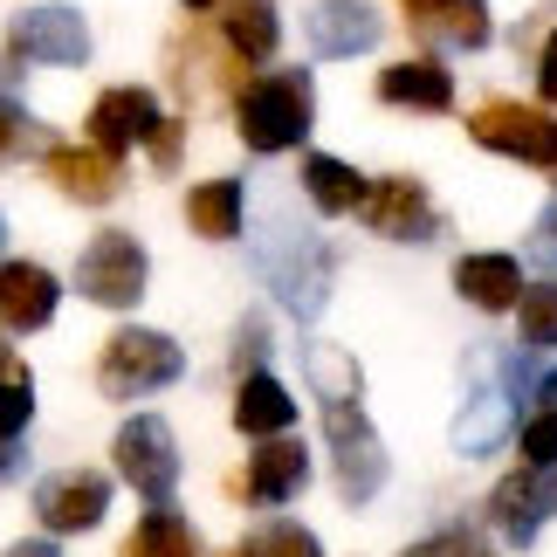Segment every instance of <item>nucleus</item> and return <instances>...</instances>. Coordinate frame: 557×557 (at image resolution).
<instances>
[{"label":"nucleus","instance_id":"a878e982","mask_svg":"<svg viewBox=\"0 0 557 557\" xmlns=\"http://www.w3.org/2000/svg\"><path fill=\"white\" fill-rule=\"evenodd\" d=\"M304 372H310V385H317V399H358V366L337 345H304Z\"/></svg>","mask_w":557,"mask_h":557},{"label":"nucleus","instance_id":"393cba45","mask_svg":"<svg viewBox=\"0 0 557 557\" xmlns=\"http://www.w3.org/2000/svg\"><path fill=\"white\" fill-rule=\"evenodd\" d=\"M124 557H200V537H193L186 517L152 509V517H138V530L124 537Z\"/></svg>","mask_w":557,"mask_h":557},{"label":"nucleus","instance_id":"58836bf2","mask_svg":"<svg viewBox=\"0 0 557 557\" xmlns=\"http://www.w3.org/2000/svg\"><path fill=\"white\" fill-rule=\"evenodd\" d=\"M0 379H14V351H8V337H0Z\"/></svg>","mask_w":557,"mask_h":557},{"label":"nucleus","instance_id":"6ab92c4d","mask_svg":"<svg viewBox=\"0 0 557 557\" xmlns=\"http://www.w3.org/2000/svg\"><path fill=\"white\" fill-rule=\"evenodd\" d=\"M289 420H296V399L269 372H248L242 393H234V426L255 441H275V434H289Z\"/></svg>","mask_w":557,"mask_h":557},{"label":"nucleus","instance_id":"39448f33","mask_svg":"<svg viewBox=\"0 0 557 557\" xmlns=\"http://www.w3.org/2000/svg\"><path fill=\"white\" fill-rule=\"evenodd\" d=\"M117 475L138 488V496H152L165 509V496L180 488V447H173V426H165L159 413H138L117 426Z\"/></svg>","mask_w":557,"mask_h":557},{"label":"nucleus","instance_id":"1a4fd4ad","mask_svg":"<svg viewBox=\"0 0 557 557\" xmlns=\"http://www.w3.org/2000/svg\"><path fill=\"white\" fill-rule=\"evenodd\" d=\"M8 49H14V55H28V62H55V70H76V62L90 55V28H83V14H76V8H28V14H14Z\"/></svg>","mask_w":557,"mask_h":557},{"label":"nucleus","instance_id":"f03ea898","mask_svg":"<svg viewBox=\"0 0 557 557\" xmlns=\"http://www.w3.org/2000/svg\"><path fill=\"white\" fill-rule=\"evenodd\" d=\"M186 372V358H180V345L165 331H117L111 345L97 351V385L111 399H145V393H165Z\"/></svg>","mask_w":557,"mask_h":557},{"label":"nucleus","instance_id":"4468645a","mask_svg":"<svg viewBox=\"0 0 557 557\" xmlns=\"http://www.w3.org/2000/svg\"><path fill=\"white\" fill-rule=\"evenodd\" d=\"M55 317V275L41 262H0V331H41Z\"/></svg>","mask_w":557,"mask_h":557},{"label":"nucleus","instance_id":"ddd939ff","mask_svg":"<svg viewBox=\"0 0 557 557\" xmlns=\"http://www.w3.org/2000/svg\"><path fill=\"white\" fill-rule=\"evenodd\" d=\"M304 482H310V455H304V441L275 434V441H262V455L248 461V475H234V496H248V503H289Z\"/></svg>","mask_w":557,"mask_h":557},{"label":"nucleus","instance_id":"7c9ffc66","mask_svg":"<svg viewBox=\"0 0 557 557\" xmlns=\"http://www.w3.org/2000/svg\"><path fill=\"white\" fill-rule=\"evenodd\" d=\"M28 145H35V117L21 111L14 97H0V165H8V159H21Z\"/></svg>","mask_w":557,"mask_h":557},{"label":"nucleus","instance_id":"412c9836","mask_svg":"<svg viewBox=\"0 0 557 557\" xmlns=\"http://www.w3.org/2000/svg\"><path fill=\"white\" fill-rule=\"evenodd\" d=\"M227 49L242 62H269L275 41H283V21H275V0H227V21H221Z\"/></svg>","mask_w":557,"mask_h":557},{"label":"nucleus","instance_id":"f257e3e1","mask_svg":"<svg viewBox=\"0 0 557 557\" xmlns=\"http://www.w3.org/2000/svg\"><path fill=\"white\" fill-rule=\"evenodd\" d=\"M310 117H317V97H310V76L304 70H275V76H255L242 97H234V132H242L248 152H289V145L310 138Z\"/></svg>","mask_w":557,"mask_h":557},{"label":"nucleus","instance_id":"b1692460","mask_svg":"<svg viewBox=\"0 0 557 557\" xmlns=\"http://www.w3.org/2000/svg\"><path fill=\"white\" fill-rule=\"evenodd\" d=\"M503 434H509V393L503 385H482V393L461 406V420H455V447L461 455H488Z\"/></svg>","mask_w":557,"mask_h":557},{"label":"nucleus","instance_id":"bb28decb","mask_svg":"<svg viewBox=\"0 0 557 557\" xmlns=\"http://www.w3.org/2000/svg\"><path fill=\"white\" fill-rule=\"evenodd\" d=\"M517 324H523V345H537V351H550V345H557V283L523 289Z\"/></svg>","mask_w":557,"mask_h":557},{"label":"nucleus","instance_id":"c756f323","mask_svg":"<svg viewBox=\"0 0 557 557\" xmlns=\"http://www.w3.org/2000/svg\"><path fill=\"white\" fill-rule=\"evenodd\" d=\"M523 461L530 468H557V406H537V420L523 426Z\"/></svg>","mask_w":557,"mask_h":557},{"label":"nucleus","instance_id":"423d86ee","mask_svg":"<svg viewBox=\"0 0 557 557\" xmlns=\"http://www.w3.org/2000/svg\"><path fill=\"white\" fill-rule=\"evenodd\" d=\"M262 275L269 289L283 296L296 317L324 310V283H331V248L317 234H283V242H262Z\"/></svg>","mask_w":557,"mask_h":557},{"label":"nucleus","instance_id":"a19ab883","mask_svg":"<svg viewBox=\"0 0 557 557\" xmlns=\"http://www.w3.org/2000/svg\"><path fill=\"white\" fill-rule=\"evenodd\" d=\"M399 8H406V14H426V8H441V0H399Z\"/></svg>","mask_w":557,"mask_h":557},{"label":"nucleus","instance_id":"9d476101","mask_svg":"<svg viewBox=\"0 0 557 557\" xmlns=\"http://www.w3.org/2000/svg\"><path fill=\"white\" fill-rule=\"evenodd\" d=\"M488 517H496V530L509 544H530L557 517V475L550 468H517V475H503L496 496H488Z\"/></svg>","mask_w":557,"mask_h":557},{"label":"nucleus","instance_id":"6e6552de","mask_svg":"<svg viewBox=\"0 0 557 557\" xmlns=\"http://www.w3.org/2000/svg\"><path fill=\"white\" fill-rule=\"evenodd\" d=\"M103 509H111V482L97 468H62L35 488V517L55 530V537H76V530H97Z\"/></svg>","mask_w":557,"mask_h":557},{"label":"nucleus","instance_id":"7ed1b4c3","mask_svg":"<svg viewBox=\"0 0 557 557\" xmlns=\"http://www.w3.org/2000/svg\"><path fill=\"white\" fill-rule=\"evenodd\" d=\"M468 138L503 159H523V165H557V117L530 111V103H509V97L475 103L468 111Z\"/></svg>","mask_w":557,"mask_h":557},{"label":"nucleus","instance_id":"aec40b11","mask_svg":"<svg viewBox=\"0 0 557 557\" xmlns=\"http://www.w3.org/2000/svg\"><path fill=\"white\" fill-rule=\"evenodd\" d=\"M413 35L434 49H482L488 41V0H441V8L413 14Z\"/></svg>","mask_w":557,"mask_h":557},{"label":"nucleus","instance_id":"f704fd0d","mask_svg":"<svg viewBox=\"0 0 557 557\" xmlns=\"http://www.w3.org/2000/svg\"><path fill=\"white\" fill-rule=\"evenodd\" d=\"M406 557H455V537H426L420 550H406Z\"/></svg>","mask_w":557,"mask_h":557},{"label":"nucleus","instance_id":"2eb2a0df","mask_svg":"<svg viewBox=\"0 0 557 557\" xmlns=\"http://www.w3.org/2000/svg\"><path fill=\"white\" fill-rule=\"evenodd\" d=\"M49 180L70 193V200H83V207L117 200V186H124L117 159L97 152V145H55V152H49Z\"/></svg>","mask_w":557,"mask_h":557},{"label":"nucleus","instance_id":"473e14b6","mask_svg":"<svg viewBox=\"0 0 557 557\" xmlns=\"http://www.w3.org/2000/svg\"><path fill=\"white\" fill-rule=\"evenodd\" d=\"M145 145H152V165H159V173H173V165H180V124L173 117H159V132L145 138Z\"/></svg>","mask_w":557,"mask_h":557},{"label":"nucleus","instance_id":"ea45409f","mask_svg":"<svg viewBox=\"0 0 557 557\" xmlns=\"http://www.w3.org/2000/svg\"><path fill=\"white\" fill-rule=\"evenodd\" d=\"M537 399H544V406H557V372H550V379L537 385Z\"/></svg>","mask_w":557,"mask_h":557},{"label":"nucleus","instance_id":"4be33fe9","mask_svg":"<svg viewBox=\"0 0 557 557\" xmlns=\"http://www.w3.org/2000/svg\"><path fill=\"white\" fill-rule=\"evenodd\" d=\"M304 193H310V207H324V213H358V207H366V193H372V180H358L345 159L310 152L304 159Z\"/></svg>","mask_w":557,"mask_h":557},{"label":"nucleus","instance_id":"4c0bfd02","mask_svg":"<svg viewBox=\"0 0 557 557\" xmlns=\"http://www.w3.org/2000/svg\"><path fill=\"white\" fill-rule=\"evenodd\" d=\"M0 475H14V441H0Z\"/></svg>","mask_w":557,"mask_h":557},{"label":"nucleus","instance_id":"9b49d317","mask_svg":"<svg viewBox=\"0 0 557 557\" xmlns=\"http://www.w3.org/2000/svg\"><path fill=\"white\" fill-rule=\"evenodd\" d=\"M358 221H366L372 234H385V242H420V234H434V207H426V186L420 180L393 173V180H372Z\"/></svg>","mask_w":557,"mask_h":557},{"label":"nucleus","instance_id":"c85d7f7f","mask_svg":"<svg viewBox=\"0 0 557 557\" xmlns=\"http://www.w3.org/2000/svg\"><path fill=\"white\" fill-rule=\"evenodd\" d=\"M35 420V385L28 379H0V441H21Z\"/></svg>","mask_w":557,"mask_h":557},{"label":"nucleus","instance_id":"f8f14e48","mask_svg":"<svg viewBox=\"0 0 557 557\" xmlns=\"http://www.w3.org/2000/svg\"><path fill=\"white\" fill-rule=\"evenodd\" d=\"M159 132V103H152V90H132V83H124V90H103L97 97V111H90V145L97 152H132V145H145Z\"/></svg>","mask_w":557,"mask_h":557},{"label":"nucleus","instance_id":"a211bd4d","mask_svg":"<svg viewBox=\"0 0 557 557\" xmlns=\"http://www.w3.org/2000/svg\"><path fill=\"white\" fill-rule=\"evenodd\" d=\"M455 289L475 310H517L523 304V269H517V255H461Z\"/></svg>","mask_w":557,"mask_h":557},{"label":"nucleus","instance_id":"0eeeda50","mask_svg":"<svg viewBox=\"0 0 557 557\" xmlns=\"http://www.w3.org/2000/svg\"><path fill=\"white\" fill-rule=\"evenodd\" d=\"M76 289L90 296V304L103 310H132L138 296H145V248L132 242V234H97L90 248H83V262H76Z\"/></svg>","mask_w":557,"mask_h":557},{"label":"nucleus","instance_id":"79ce46f5","mask_svg":"<svg viewBox=\"0 0 557 557\" xmlns=\"http://www.w3.org/2000/svg\"><path fill=\"white\" fill-rule=\"evenodd\" d=\"M186 8H193V14H207V8H221V0H186Z\"/></svg>","mask_w":557,"mask_h":557},{"label":"nucleus","instance_id":"cd10ccee","mask_svg":"<svg viewBox=\"0 0 557 557\" xmlns=\"http://www.w3.org/2000/svg\"><path fill=\"white\" fill-rule=\"evenodd\" d=\"M242 550H248V557H324L304 523H262V530H255V537H248Z\"/></svg>","mask_w":557,"mask_h":557},{"label":"nucleus","instance_id":"20e7f679","mask_svg":"<svg viewBox=\"0 0 557 557\" xmlns=\"http://www.w3.org/2000/svg\"><path fill=\"white\" fill-rule=\"evenodd\" d=\"M324 434H331V455H337V488H345V503H372L379 482H385V447L372 434V420L358 413V399H331L324 406Z\"/></svg>","mask_w":557,"mask_h":557},{"label":"nucleus","instance_id":"5701e85b","mask_svg":"<svg viewBox=\"0 0 557 557\" xmlns=\"http://www.w3.org/2000/svg\"><path fill=\"white\" fill-rule=\"evenodd\" d=\"M186 221H193V234H207V242H234V234H242V186L234 180L186 186Z\"/></svg>","mask_w":557,"mask_h":557},{"label":"nucleus","instance_id":"72a5a7b5","mask_svg":"<svg viewBox=\"0 0 557 557\" xmlns=\"http://www.w3.org/2000/svg\"><path fill=\"white\" fill-rule=\"evenodd\" d=\"M537 90H544V97L557 103V35L544 41V62H537Z\"/></svg>","mask_w":557,"mask_h":557},{"label":"nucleus","instance_id":"dca6fc26","mask_svg":"<svg viewBox=\"0 0 557 557\" xmlns=\"http://www.w3.org/2000/svg\"><path fill=\"white\" fill-rule=\"evenodd\" d=\"M304 35H310V49L317 55H366L372 41H379V14L366 8V0H324L310 21H304Z\"/></svg>","mask_w":557,"mask_h":557},{"label":"nucleus","instance_id":"c9c22d12","mask_svg":"<svg viewBox=\"0 0 557 557\" xmlns=\"http://www.w3.org/2000/svg\"><path fill=\"white\" fill-rule=\"evenodd\" d=\"M8 557H55V544H49V537H28V544H14Z\"/></svg>","mask_w":557,"mask_h":557},{"label":"nucleus","instance_id":"e433bc0d","mask_svg":"<svg viewBox=\"0 0 557 557\" xmlns=\"http://www.w3.org/2000/svg\"><path fill=\"white\" fill-rule=\"evenodd\" d=\"M455 557H496V550H482L475 537H455Z\"/></svg>","mask_w":557,"mask_h":557},{"label":"nucleus","instance_id":"2f4dec72","mask_svg":"<svg viewBox=\"0 0 557 557\" xmlns=\"http://www.w3.org/2000/svg\"><path fill=\"white\" fill-rule=\"evenodd\" d=\"M530 255H537L544 269H557V200L537 213V227H530Z\"/></svg>","mask_w":557,"mask_h":557},{"label":"nucleus","instance_id":"f3484780","mask_svg":"<svg viewBox=\"0 0 557 557\" xmlns=\"http://www.w3.org/2000/svg\"><path fill=\"white\" fill-rule=\"evenodd\" d=\"M379 97L399 103V111H455V76L434 55H413V62H393L379 76Z\"/></svg>","mask_w":557,"mask_h":557},{"label":"nucleus","instance_id":"c03bdc74","mask_svg":"<svg viewBox=\"0 0 557 557\" xmlns=\"http://www.w3.org/2000/svg\"><path fill=\"white\" fill-rule=\"evenodd\" d=\"M227 557H248V550H227Z\"/></svg>","mask_w":557,"mask_h":557},{"label":"nucleus","instance_id":"37998d69","mask_svg":"<svg viewBox=\"0 0 557 557\" xmlns=\"http://www.w3.org/2000/svg\"><path fill=\"white\" fill-rule=\"evenodd\" d=\"M0 242H8V221H0Z\"/></svg>","mask_w":557,"mask_h":557}]
</instances>
